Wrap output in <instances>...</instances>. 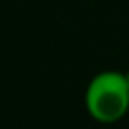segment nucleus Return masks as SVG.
<instances>
[{
  "label": "nucleus",
  "instance_id": "2",
  "mask_svg": "<svg viewBox=\"0 0 129 129\" xmlns=\"http://www.w3.org/2000/svg\"><path fill=\"white\" fill-rule=\"evenodd\" d=\"M125 77H127V83H129V71H127V73H125Z\"/></svg>",
  "mask_w": 129,
  "mask_h": 129
},
{
  "label": "nucleus",
  "instance_id": "1",
  "mask_svg": "<svg viewBox=\"0 0 129 129\" xmlns=\"http://www.w3.org/2000/svg\"><path fill=\"white\" fill-rule=\"evenodd\" d=\"M85 107L99 123H117L129 113V83L121 71L97 73L85 91Z\"/></svg>",
  "mask_w": 129,
  "mask_h": 129
}]
</instances>
